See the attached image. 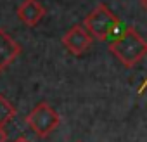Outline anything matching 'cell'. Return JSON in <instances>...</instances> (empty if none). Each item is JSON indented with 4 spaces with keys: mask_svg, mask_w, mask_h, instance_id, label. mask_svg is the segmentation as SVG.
I'll return each instance as SVG.
<instances>
[{
    "mask_svg": "<svg viewBox=\"0 0 147 142\" xmlns=\"http://www.w3.org/2000/svg\"><path fill=\"white\" fill-rule=\"evenodd\" d=\"M140 5L144 7V11L147 12V0H140Z\"/></svg>",
    "mask_w": 147,
    "mask_h": 142,
    "instance_id": "cell-10",
    "label": "cell"
},
{
    "mask_svg": "<svg viewBox=\"0 0 147 142\" xmlns=\"http://www.w3.org/2000/svg\"><path fill=\"white\" fill-rule=\"evenodd\" d=\"M94 40L95 38L90 35V31L85 26L76 24L66 31V35L62 37V45L67 49V52L75 54V55H82L90 49Z\"/></svg>",
    "mask_w": 147,
    "mask_h": 142,
    "instance_id": "cell-4",
    "label": "cell"
},
{
    "mask_svg": "<svg viewBox=\"0 0 147 142\" xmlns=\"http://www.w3.org/2000/svg\"><path fill=\"white\" fill-rule=\"evenodd\" d=\"M16 114V108L4 97V95H0V125H5L9 123Z\"/></svg>",
    "mask_w": 147,
    "mask_h": 142,
    "instance_id": "cell-7",
    "label": "cell"
},
{
    "mask_svg": "<svg viewBox=\"0 0 147 142\" xmlns=\"http://www.w3.org/2000/svg\"><path fill=\"white\" fill-rule=\"evenodd\" d=\"M83 26L90 31V35L99 40V42H106L118 28H119V19L118 16L106 5V4H99L85 19H83Z\"/></svg>",
    "mask_w": 147,
    "mask_h": 142,
    "instance_id": "cell-2",
    "label": "cell"
},
{
    "mask_svg": "<svg viewBox=\"0 0 147 142\" xmlns=\"http://www.w3.org/2000/svg\"><path fill=\"white\" fill-rule=\"evenodd\" d=\"M21 52L19 43L4 30H0V71L5 69Z\"/></svg>",
    "mask_w": 147,
    "mask_h": 142,
    "instance_id": "cell-6",
    "label": "cell"
},
{
    "mask_svg": "<svg viewBox=\"0 0 147 142\" xmlns=\"http://www.w3.org/2000/svg\"><path fill=\"white\" fill-rule=\"evenodd\" d=\"M14 142H30V140H28L26 137H23V135H21V137H18V139H16Z\"/></svg>",
    "mask_w": 147,
    "mask_h": 142,
    "instance_id": "cell-9",
    "label": "cell"
},
{
    "mask_svg": "<svg viewBox=\"0 0 147 142\" xmlns=\"http://www.w3.org/2000/svg\"><path fill=\"white\" fill-rule=\"evenodd\" d=\"M109 50L125 68H133L147 55V40H144L133 26H128L109 43Z\"/></svg>",
    "mask_w": 147,
    "mask_h": 142,
    "instance_id": "cell-1",
    "label": "cell"
},
{
    "mask_svg": "<svg viewBox=\"0 0 147 142\" xmlns=\"http://www.w3.org/2000/svg\"><path fill=\"white\" fill-rule=\"evenodd\" d=\"M5 140H7V133H5L4 126L0 125V142H5Z\"/></svg>",
    "mask_w": 147,
    "mask_h": 142,
    "instance_id": "cell-8",
    "label": "cell"
},
{
    "mask_svg": "<svg viewBox=\"0 0 147 142\" xmlns=\"http://www.w3.org/2000/svg\"><path fill=\"white\" fill-rule=\"evenodd\" d=\"M45 16V9L38 0H24L18 7V18L26 26H36Z\"/></svg>",
    "mask_w": 147,
    "mask_h": 142,
    "instance_id": "cell-5",
    "label": "cell"
},
{
    "mask_svg": "<svg viewBox=\"0 0 147 142\" xmlns=\"http://www.w3.org/2000/svg\"><path fill=\"white\" fill-rule=\"evenodd\" d=\"M145 87H147V80H145V83H144V85H142V87L138 89V92H144V89H145Z\"/></svg>",
    "mask_w": 147,
    "mask_h": 142,
    "instance_id": "cell-11",
    "label": "cell"
},
{
    "mask_svg": "<svg viewBox=\"0 0 147 142\" xmlns=\"http://www.w3.org/2000/svg\"><path fill=\"white\" fill-rule=\"evenodd\" d=\"M26 123L38 137H47L59 126L61 118L50 104L40 102L30 111V114L26 116Z\"/></svg>",
    "mask_w": 147,
    "mask_h": 142,
    "instance_id": "cell-3",
    "label": "cell"
}]
</instances>
